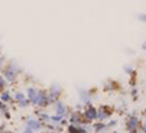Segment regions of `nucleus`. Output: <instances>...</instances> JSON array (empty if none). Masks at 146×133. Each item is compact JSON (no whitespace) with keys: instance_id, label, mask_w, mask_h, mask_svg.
I'll list each match as a JSON object with an SVG mask.
<instances>
[{"instance_id":"obj_1","label":"nucleus","mask_w":146,"mask_h":133,"mask_svg":"<svg viewBox=\"0 0 146 133\" xmlns=\"http://www.w3.org/2000/svg\"><path fill=\"white\" fill-rule=\"evenodd\" d=\"M84 116H86V119H87V120H94V119H97V117H98V110H97V108L90 107V108H87V110H86Z\"/></svg>"},{"instance_id":"obj_2","label":"nucleus","mask_w":146,"mask_h":133,"mask_svg":"<svg viewBox=\"0 0 146 133\" xmlns=\"http://www.w3.org/2000/svg\"><path fill=\"white\" fill-rule=\"evenodd\" d=\"M137 126H139V120H137L136 117H132V119L129 120V123H127V127H129L130 132H135Z\"/></svg>"},{"instance_id":"obj_3","label":"nucleus","mask_w":146,"mask_h":133,"mask_svg":"<svg viewBox=\"0 0 146 133\" xmlns=\"http://www.w3.org/2000/svg\"><path fill=\"white\" fill-rule=\"evenodd\" d=\"M61 93V88L58 87V85H54L52 88H51V94H49V100H54L58 94Z\"/></svg>"},{"instance_id":"obj_4","label":"nucleus","mask_w":146,"mask_h":133,"mask_svg":"<svg viewBox=\"0 0 146 133\" xmlns=\"http://www.w3.org/2000/svg\"><path fill=\"white\" fill-rule=\"evenodd\" d=\"M15 75H16V74H15L13 71H10V70H6V71H5V77H6L9 81H13V80H15Z\"/></svg>"},{"instance_id":"obj_5","label":"nucleus","mask_w":146,"mask_h":133,"mask_svg":"<svg viewBox=\"0 0 146 133\" xmlns=\"http://www.w3.org/2000/svg\"><path fill=\"white\" fill-rule=\"evenodd\" d=\"M56 113H58L59 116L65 113V106L62 104V103H58V106H56Z\"/></svg>"},{"instance_id":"obj_6","label":"nucleus","mask_w":146,"mask_h":133,"mask_svg":"<svg viewBox=\"0 0 146 133\" xmlns=\"http://www.w3.org/2000/svg\"><path fill=\"white\" fill-rule=\"evenodd\" d=\"M70 133H86V130H84V129H81V127L70 126Z\"/></svg>"},{"instance_id":"obj_7","label":"nucleus","mask_w":146,"mask_h":133,"mask_svg":"<svg viewBox=\"0 0 146 133\" xmlns=\"http://www.w3.org/2000/svg\"><path fill=\"white\" fill-rule=\"evenodd\" d=\"M71 123L72 124H78V123H84L81 119H80V116L75 113V114H72V117H71Z\"/></svg>"},{"instance_id":"obj_8","label":"nucleus","mask_w":146,"mask_h":133,"mask_svg":"<svg viewBox=\"0 0 146 133\" xmlns=\"http://www.w3.org/2000/svg\"><path fill=\"white\" fill-rule=\"evenodd\" d=\"M29 127H31V129H39V127H40V122H38V120H31V122H29Z\"/></svg>"},{"instance_id":"obj_9","label":"nucleus","mask_w":146,"mask_h":133,"mask_svg":"<svg viewBox=\"0 0 146 133\" xmlns=\"http://www.w3.org/2000/svg\"><path fill=\"white\" fill-rule=\"evenodd\" d=\"M104 127H106V126H104L103 123H98V124H96V130H97V132H100V130H103Z\"/></svg>"},{"instance_id":"obj_10","label":"nucleus","mask_w":146,"mask_h":133,"mask_svg":"<svg viewBox=\"0 0 146 133\" xmlns=\"http://www.w3.org/2000/svg\"><path fill=\"white\" fill-rule=\"evenodd\" d=\"M2 100H3V101H7V100H10L9 94H7V93H3V94H2Z\"/></svg>"},{"instance_id":"obj_11","label":"nucleus","mask_w":146,"mask_h":133,"mask_svg":"<svg viewBox=\"0 0 146 133\" xmlns=\"http://www.w3.org/2000/svg\"><path fill=\"white\" fill-rule=\"evenodd\" d=\"M124 71H126V72H132L133 68H132V66H124Z\"/></svg>"},{"instance_id":"obj_12","label":"nucleus","mask_w":146,"mask_h":133,"mask_svg":"<svg viewBox=\"0 0 146 133\" xmlns=\"http://www.w3.org/2000/svg\"><path fill=\"white\" fill-rule=\"evenodd\" d=\"M139 19H140V20H145V22H146V15H139Z\"/></svg>"},{"instance_id":"obj_13","label":"nucleus","mask_w":146,"mask_h":133,"mask_svg":"<svg viewBox=\"0 0 146 133\" xmlns=\"http://www.w3.org/2000/svg\"><path fill=\"white\" fill-rule=\"evenodd\" d=\"M23 133H32V129L31 127H28V129H25V132Z\"/></svg>"}]
</instances>
